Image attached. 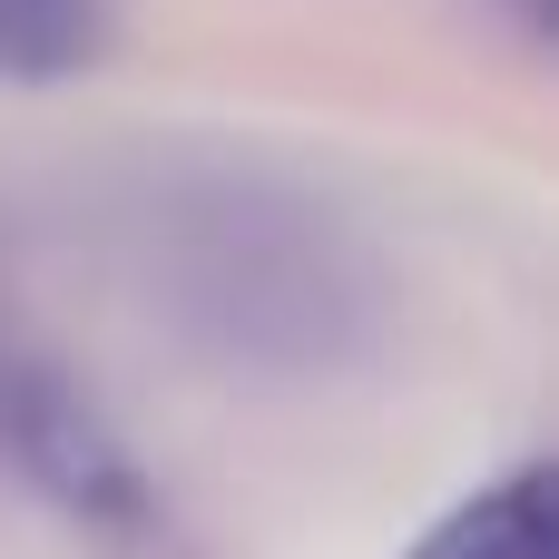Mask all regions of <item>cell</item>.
I'll return each instance as SVG.
<instances>
[{
	"label": "cell",
	"mask_w": 559,
	"mask_h": 559,
	"mask_svg": "<svg viewBox=\"0 0 559 559\" xmlns=\"http://www.w3.org/2000/svg\"><path fill=\"white\" fill-rule=\"evenodd\" d=\"M413 559H559L550 531V472H511L491 491H472Z\"/></svg>",
	"instance_id": "obj_1"
},
{
	"label": "cell",
	"mask_w": 559,
	"mask_h": 559,
	"mask_svg": "<svg viewBox=\"0 0 559 559\" xmlns=\"http://www.w3.org/2000/svg\"><path fill=\"white\" fill-rule=\"evenodd\" d=\"M108 39V0H0V69L10 79H59L79 59H98Z\"/></svg>",
	"instance_id": "obj_2"
},
{
	"label": "cell",
	"mask_w": 559,
	"mask_h": 559,
	"mask_svg": "<svg viewBox=\"0 0 559 559\" xmlns=\"http://www.w3.org/2000/svg\"><path fill=\"white\" fill-rule=\"evenodd\" d=\"M29 373H39V364H20V344L0 334V432H10V403H20V383H29Z\"/></svg>",
	"instance_id": "obj_3"
}]
</instances>
